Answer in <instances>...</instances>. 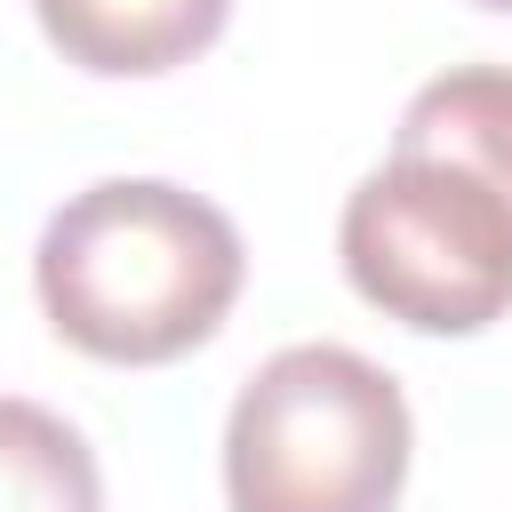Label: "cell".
Masks as SVG:
<instances>
[{"instance_id": "3", "label": "cell", "mask_w": 512, "mask_h": 512, "mask_svg": "<svg viewBox=\"0 0 512 512\" xmlns=\"http://www.w3.org/2000/svg\"><path fill=\"white\" fill-rule=\"evenodd\" d=\"M336 256L384 320L416 336H480L512 312V192L480 168L392 152L344 192Z\"/></svg>"}, {"instance_id": "6", "label": "cell", "mask_w": 512, "mask_h": 512, "mask_svg": "<svg viewBox=\"0 0 512 512\" xmlns=\"http://www.w3.org/2000/svg\"><path fill=\"white\" fill-rule=\"evenodd\" d=\"M0 512H104L96 448L16 392H0Z\"/></svg>"}, {"instance_id": "2", "label": "cell", "mask_w": 512, "mask_h": 512, "mask_svg": "<svg viewBox=\"0 0 512 512\" xmlns=\"http://www.w3.org/2000/svg\"><path fill=\"white\" fill-rule=\"evenodd\" d=\"M416 424L392 368L352 344H280L224 416L232 512H392Z\"/></svg>"}, {"instance_id": "7", "label": "cell", "mask_w": 512, "mask_h": 512, "mask_svg": "<svg viewBox=\"0 0 512 512\" xmlns=\"http://www.w3.org/2000/svg\"><path fill=\"white\" fill-rule=\"evenodd\" d=\"M472 8H496V16H512V0H472Z\"/></svg>"}, {"instance_id": "1", "label": "cell", "mask_w": 512, "mask_h": 512, "mask_svg": "<svg viewBox=\"0 0 512 512\" xmlns=\"http://www.w3.org/2000/svg\"><path fill=\"white\" fill-rule=\"evenodd\" d=\"M240 280V224L168 176H104L72 192L32 248L48 328L112 368H160L208 344L240 304Z\"/></svg>"}, {"instance_id": "4", "label": "cell", "mask_w": 512, "mask_h": 512, "mask_svg": "<svg viewBox=\"0 0 512 512\" xmlns=\"http://www.w3.org/2000/svg\"><path fill=\"white\" fill-rule=\"evenodd\" d=\"M48 48L96 80H160L216 48L232 0H32Z\"/></svg>"}, {"instance_id": "5", "label": "cell", "mask_w": 512, "mask_h": 512, "mask_svg": "<svg viewBox=\"0 0 512 512\" xmlns=\"http://www.w3.org/2000/svg\"><path fill=\"white\" fill-rule=\"evenodd\" d=\"M392 152H432L512 192V64H456L424 80L392 128Z\"/></svg>"}]
</instances>
